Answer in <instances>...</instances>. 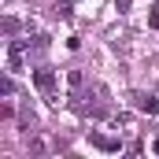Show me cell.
I'll return each instance as SVG.
<instances>
[{
	"label": "cell",
	"instance_id": "1",
	"mask_svg": "<svg viewBox=\"0 0 159 159\" xmlns=\"http://www.w3.org/2000/svg\"><path fill=\"white\" fill-rule=\"evenodd\" d=\"M26 52H30L26 41H7V74H19V70H22Z\"/></svg>",
	"mask_w": 159,
	"mask_h": 159
},
{
	"label": "cell",
	"instance_id": "2",
	"mask_svg": "<svg viewBox=\"0 0 159 159\" xmlns=\"http://www.w3.org/2000/svg\"><path fill=\"white\" fill-rule=\"evenodd\" d=\"M34 85H37L41 93H48V100H52V104H59V100H56V93H52V89H56V70H48V67L34 70Z\"/></svg>",
	"mask_w": 159,
	"mask_h": 159
},
{
	"label": "cell",
	"instance_id": "3",
	"mask_svg": "<svg viewBox=\"0 0 159 159\" xmlns=\"http://www.w3.org/2000/svg\"><path fill=\"white\" fill-rule=\"evenodd\" d=\"M89 144L100 148V152H122V141L119 137H107V133H89Z\"/></svg>",
	"mask_w": 159,
	"mask_h": 159
},
{
	"label": "cell",
	"instance_id": "4",
	"mask_svg": "<svg viewBox=\"0 0 159 159\" xmlns=\"http://www.w3.org/2000/svg\"><path fill=\"white\" fill-rule=\"evenodd\" d=\"M133 107L144 111V115H159V96H152V93H133Z\"/></svg>",
	"mask_w": 159,
	"mask_h": 159
},
{
	"label": "cell",
	"instance_id": "5",
	"mask_svg": "<svg viewBox=\"0 0 159 159\" xmlns=\"http://www.w3.org/2000/svg\"><path fill=\"white\" fill-rule=\"evenodd\" d=\"M70 4H74V0H59V4H56V15H59V19H70Z\"/></svg>",
	"mask_w": 159,
	"mask_h": 159
},
{
	"label": "cell",
	"instance_id": "6",
	"mask_svg": "<svg viewBox=\"0 0 159 159\" xmlns=\"http://www.w3.org/2000/svg\"><path fill=\"white\" fill-rule=\"evenodd\" d=\"M148 26H152V30H159V7L152 11V15H148Z\"/></svg>",
	"mask_w": 159,
	"mask_h": 159
},
{
	"label": "cell",
	"instance_id": "7",
	"mask_svg": "<svg viewBox=\"0 0 159 159\" xmlns=\"http://www.w3.org/2000/svg\"><path fill=\"white\" fill-rule=\"evenodd\" d=\"M115 7H119V11H129V7H133V0H115Z\"/></svg>",
	"mask_w": 159,
	"mask_h": 159
},
{
	"label": "cell",
	"instance_id": "8",
	"mask_svg": "<svg viewBox=\"0 0 159 159\" xmlns=\"http://www.w3.org/2000/svg\"><path fill=\"white\" fill-rule=\"evenodd\" d=\"M152 152H156V156H159V137H156V141H152Z\"/></svg>",
	"mask_w": 159,
	"mask_h": 159
}]
</instances>
